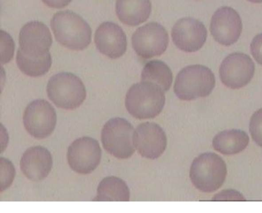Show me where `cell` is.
I'll return each instance as SVG.
<instances>
[{
    "mask_svg": "<svg viewBox=\"0 0 262 213\" xmlns=\"http://www.w3.org/2000/svg\"><path fill=\"white\" fill-rule=\"evenodd\" d=\"M56 41L72 50L81 51L91 43L92 31L79 15L69 10L57 12L51 20Z\"/></svg>",
    "mask_w": 262,
    "mask_h": 213,
    "instance_id": "6da1fadb",
    "label": "cell"
},
{
    "mask_svg": "<svg viewBox=\"0 0 262 213\" xmlns=\"http://www.w3.org/2000/svg\"><path fill=\"white\" fill-rule=\"evenodd\" d=\"M164 91L157 84L142 81L133 84L127 91L125 104L129 112L138 119H152L163 109Z\"/></svg>",
    "mask_w": 262,
    "mask_h": 213,
    "instance_id": "7a4b0ae2",
    "label": "cell"
},
{
    "mask_svg": "<svg viewBox=\"0 0 262 213\" xmlns=\"http://www.w3.org/2000/svg\"><path fill=\"white\" fill-rule=\"evenodd\" d=\"M215 84V77L210 68L194 64L187 66L179 72L173 89L180 100L191 101L209 96Z\"/></svg>",
    "mask_w": 262,
    "mask_h": 213,
    "instance_id": "3957f363",
    "label": "cell"
},
{
    "mask_svg": "<svg viewBox=\"0 0 262 213\" xmlns=\"http://www.w3.org/2000/svg\"><path fill=\"white\" fill-rule=\"evenodd\" d=\"M227 175L226 164L218 154L207 152L193 161L189 176L193 185L204 193L217 190L224 183Z\"/></svg>",
    "mask_w": 262,
    "mask_h": 213,
    "instance_id": "277c9868",
    "label": "cell"
},
{
    "mask_svg": "<svg viewBox=\"0 0 262 213\" xmlns=\"http://www.w3.org/2000/svg\"><path fill=\"white\" fill-rule=\"evenodd\" d=\"M47 93L57 107L66 110L78 108L86 98V90L81 79L67 72L51 77L47 86Z\"/></svg>",
    "mask_w": 262,
    "mask_h": 213,
    "instance_id": "5b68a950",
    "label": "cell"
},
{
    "mask_svg": "<svg viewBox=\"0 0 262 213\" xmlns=\"http://www.w3.org/2000/svg\"><path fill=\"white\" fill-rule=\"evenodd\" d=\"M134 128L126 120L114 117L104 125L101 139L104 149L119 159L131 157L135 151Z\"/></svg>",
    "mask_w": 262,
    "mask_h": 213,
    "instance_id": "8992f818",
    "label": "cell"
},
{
    "mask_svg": "<svg viewBox=\"0 0 262 213\" xmlns=\"http://www.w3.org/2000/svg\"><path fill=\"white\" fill-rule=\"evenodd\" d=\"M168 42L167 31L156 22H150L138 28L132 37L134 51L143 59L162 55L166 51Z\"/></svg>",
    "mask_w": 262,
    "mask_h": 213,
    "instance_id": "52a82bcc",
    "label": "cell"
},
{
    "mask_svg": "<svg viewBox=\"0 0 262 213\" xmlns=\"http://www.w3.org/2000/svg\"><path fill=\"white\" fill-rule=\"evenodd\" d=\"M57 116L54 108L47 101L38 99L26 108L23 123L26 131L35 138L43 139L53 132Z\"/></svg>",
    "mask_w": 262,
    "mask_h": 213,
    "instance_id": "ba28073f",
    "label": "cell"
},
{
    "mask_svg": "<svg viewBox=\"0 0 262 213\" xmlns=\"http://www.w3.org/2000/svg\"><path fill=\"white\" fill-rule=\"evenodd\" d=\"M254 72V63L249 55L234 52L222 61L219 76L224 85L231 89H239L250 82Z\"/></svg>",
    "mask_w": 262,
    "mask_h": 213,
    "instance_id": "9c48e42d",
    "label": "cell"
},
{
    "mask_svg": "<svg viewBox=\"0 0 262 213\" xmlns=\"http://www.w3.org/2000/svg\"><path fill=\"white\" fill-rule=\"evenodd\" d=\"M67 156L72 170L80 174H88L99 164L101 150L97 140L83 136L76 139L71 144Z\"/></svg>",
    "mask_w": 262,
    "mask_h": 213,
    "instance_id": "30bf717a",
    "label": "cell"
},
{
    "mask_svg": "<svg viewBox=\"0 0 262 213\" xmlns=\"http://www.w3.org/2000/svg\"><path fill=\"white\" fill-rule=\"evenodd\" d=\"M242 28V19L237 12L230 7L223 6L213 14L210 31L219 43L229 46L238 40Z\"/></svg>",
    "mask_w": 262,
    "mask_h": 213,
    "instance_id": "8fae6325",
    "label": "cell"
},
{
    "mask_svg": "<svg viewBox=\"0 0 262 213\" xmlns=\"http://www.w3.org/2000/svg\"><path fill=\"white\" fill-rule=\"evenodd\" d=\"M207 36L204 25L192 17L179 19L171 30V38L174 45L185 52H194L203 46Z\"/></svg>",
    "mask_w": 262,
    "mask_h": 213,
    "instance_id": "7c38bea8",
    "label": "cell"
},
{
    "mask_svg": "<svg viewBox=\"0 0 262 213\" xmlns=\"http://www.w3.org/2000/svg\"><path fill=\"white\" fill-rule=\"evenodd\" d=\"M134 143L141 156L155 159L164 152L167 138L165 132L158 124L147 122L139 125L135 129Z\"/></svg>",
    "mask_w": 262,
    "mask_h": 213,
    "instance_id": "4fadbf2b",
    "label": "cell"
},
{
    "mask_svg": "<svg viewBox=\"0 0 262 213\" xmlns=\"http://www.w3.org/2000/svg\"><path fill=\"white\" fill-rule=\"evenodd\" d=\"M52 43L50 30L41 22H29L20 30L18 49L26 56L31 57L43 56L49 53Z\"/></svg>",
    "mask_w": 262,
    "mask_h": 213,
    "instance_id": "5bb4252c",
    "label": "cell"
},
{
    "mask_svg": "<svg viewBox=\"0 0 262 213\" xmlns=\"http://www.w3.org/2000/svg\"><path fill=\"white\" fill-rule=\"evenodd\" d=\"M94 40L97 50L111 59L120 57L126 51V35L119 25L113 22L102 23L95 32Z\"/></svg>",
    "mask_w": 262,
    "mask_h": 213,
    "instance_id": "9a60e30c",
    "label": "cell"
},
{
    "mask_svg": "<svg viewBox=\"0 0 262 213\" xmlns=\"http://www.w3.org/2000/svg\"><path fill=\"white\" fill-rule=\"evenodd\" d=\"M52 164L50 152L40 146L27 149L20 161L22 173L28 179L33 181H39L46 178L51 170Z\"/></svg>",
    "mask_w": 262,
    "mask_h": 213,
    "instance_id": "2e32d148",
    "label": "cell"
},
{
    "mask_svg": "<svg viewBox=\"0 0 262 213\" xmlns=\"http://www.w3.org/2000/svg\"><path fill=\"white\" fill-rule=\"evenodd\" d=\"M151 11L150 0H117L116 12L124 24L136 26L145 21Z\"/></svg>",
    "mask_w": 262,
    "mask_h": 213,
    "instance_id": "e0dca14e",
    "label": "cell"
},
{
    "mask_svg": "<svg viewBox=\"0 0 262 213\" xmlns=\"http://www.w3.org/2000/svg\"><path fill=\"white\" fill-rule=\"evenodd\" d=\"M249 142L248 135L239 129L222 131L215 135L212 146L215 150L224 155H233L243 151Z\"/></svg>",
    "mask_w": 262,
    "mask_h": 213,
    "instance_id": "ac0fdd59",
    "label": "cell"
},
{
    "mask_svg": "<svg viewBox=\"0 0 262 213\" xmlns=\"http://www.w3.org/2000/svg\"><path fill=\"white\" fill-rule=\"evenodd\" d=\"M130 193L126 183L121 179L108 176L99 183L97 195L93 200L96 201H128Z\"/></svg>",
    "mask_w": 262,
    "mask_h": 213,
    "instance_id": "d6986e66",
    "label": "cell"
},
{
    "mask_svg": "<svg viewBox=\"0 0 262 213\" xmlns=\"http://www.w3.org/2000/svg\"><path fill=\"white\" fill-rule=\"evenodd\" d=\"M141 81L155 83L164 91H168L172 82V74L168 66L159 60L147 62L141 73Z\"/></svg>",
    "mask_w": 262,
    "mask_h": 213,
    "instance_id": "ffe728a7",
    "label": "cell"
},
{
    "mask_svg": "<svg viewBox=\"0 0 262 213\" xmlns=\"http://www.w3.org/2000/svg\"><path fill=\"white\" fill-rule=\"evenodd\" d=\"M16 61L20 71L32 77L44 75L49 71L52 64V58L49 52L40 57H31L24 54L19 49Z\"/></svg>",
    "mask_w": 262,
    "mask_h": 213,
    "instance_id": "44dd1931",
    "label": "cell"
},
{
    "mask_svg": "<svg viewBox=\"0 0 262 213\" xmlns=\"http://www.w3.org/2000/svg\"><path fill=\"white\" fill-rule=\"evenodd\" d=\"M249 132L253 141L262 148V108L256 111L251 116Z\"/></svg>",
    "mask_w": 262,
    "mask_h": 213,
    "instance_id": "7402d4cb",
    "label": "cell"
},
{
    "mask_svg": "<svg viewBox=\"0 0 262 213\" xmlns=\"http://www.w3.org/2000/svg\"><path fill=\"white\" fill-rule=\"evenodd\" d=\"M1 172L4 171V173L1 172V191L6 189L9 187L13 181L15 170L11 162L8 159L1 158Z\"/></svg>",
    "mask_w": 262,
    "mask_h": 213,
    "instance_id": "603a6c76",
    "label": "cell"
},
{
    "mask_svg": "<svg viewBox=\"0 0 262 213\" xmlns=\"http://www.w3.org/2000/svg\"><path fill=\"white\" fill-rule=\"evenodd\" d=\"M250 52L255 61L262 65V33L253 38L250 44Z\"/></svg>",
    "mask_w": 262,
    "mask_h": 213,
    "instance_id": "cb8c5ba5",
    "label": "cell"
},
{
    "mask_svg": "<svg viewBox=\"0 0 262 213\" xmlns=\"http://www.w3.org/2000/svg\"><path fill=\"white\" fill-rule=\"evenodd\" d=\"M212 200L215 201H242L245 200V199L239 192L232 190H224L215 195Z\"/></svg>",
    "mask_w": 262,
    "mask_h": 213,
    "instance_id": "d4e9b609",
    "label": "cell"
},
{
    "mask_svg": "<svg viewBox=\"0 0 262 213\" xmlns=\"http://www.w3.org/2000/svg\"><path fill=\"white\" fill-rule=\"evenodd\" d=\"M47 6L56 9H60L68 5L72 0H41Z\"/></svg>",
    "mask_w": 262,
    "mask_h": 213,
    "instance_id": "484cf974",
    "label": "cell"
},
{
    "mask_svg": "<svg viewBox=\"0 0 262 213\" xmlns=\"http://www.w3.org/2000/svg\"><path fill=\"white\" fill-rule=\"evenodd\" d=\"M248 1L253 3H262V0H247Z\"/></svg>",
    "mask_w": 262,
    "mask_h": 213,
    "instance_id": "4316f807",
    "label": "cell"
}]
</instances>
